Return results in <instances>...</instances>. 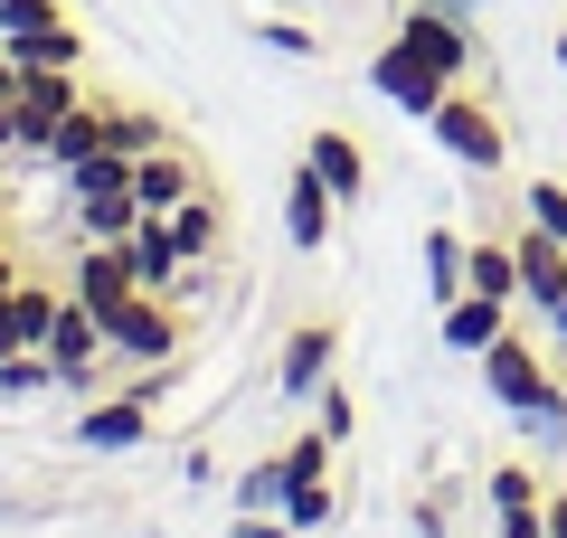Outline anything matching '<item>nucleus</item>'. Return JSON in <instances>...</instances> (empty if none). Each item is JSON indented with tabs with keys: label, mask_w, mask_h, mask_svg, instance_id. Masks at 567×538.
<instances>
[{
	"label": "nucleus",
	"mask_w": 567,
	"mask_h": 538,
	"mask_svg": "<svg viewBox=\"0 0 567 538\" xmlns=\"http://www.w3.org/2000/svg\"><path fill=\"white\" fill-rule=\"evenodd\" d=\"M483 387H492V406L529 416V435H567V387L548 379V359L520 340V321H511V331L483 350Z\"/></svg>",
	"instance_id": "obj_1"
},
{
	"label": "nucleus",
	"mask_w": 567,
	"mask_h": 538,
	"mask_svg": "<svg viewBox=\"0 0 567 538\" xmlns=\"http://www.w3.org/2000/svg\"><path fill=\"white\" fill-rule=\"evenodd\" d=\"M104 359L171 369V359H181V312H171V293H123L114 312H104Z\"/></svg>",
	"instance_id": "obj_2"
},
{
	"label": "nucleus",
	"mask_w": 567,
	"mask_h": 538,
	"mask_svg": "<svg viewBox=\"0 0 567 538\" xmlns=\"http://www.w3.org/2000/svg\"><path fill=\"white\" fill-rule=\"evenodd\" d=\"M425 133L445 142V152L464 161V170H502V161H511V133H502V114H492L483 95H464V85H454V95L435 104V114H425Z\"/></svg>",
	"instance_id": "obj_3"
},
{
	"label": "nucleus",
	"mask_w": 567,
	"mask_h": 538,
	"mask_svg": "<svg viewBox=\"0 0 567 538\" xmlns=\"http://www.w3.org/2000/svg\"><path fill=\"white\" fill-rule=\"evenodd\" d=\"M76 104H85L76 66H20V85H10V114H20V152H39V161H48V133H58Z\"/></svg>",
	"instance_id": "obj_4"
},
{
	"label": "nucleus",
	"mask_w": 567,
	"mask_h": 538,
	"mask_svg": "<svg viewBox=\"0 0 567 538\" xmlns=\"http://www.w3.org/2000/svg\"><path fill=\"white\" fill-rule=\"evenodd\" d=\"M39 350H48V369H58V387H66V397H85V387H95V359H104V312H85V302L66 293Z\"/></svg>",
	"instance_id": "obj_5"
},
{
	"label": "nucleus",
	"mask_w": 567,
	"mask_h": 538,
	"mask_svg": "<svg viewBox=\"0 0 567 538\" xmlns=\"http://www.w3.org/2000/svg\"><path fill=\"white\" fill-rule=\"evenodd\" d=\"M331 359H341V321H293L284 331V359H275V387L284 406H312L331 387Z\"/></svg>",
	"instance_id": "obj_6"
},
{
	"label": "nucleus",
	"mask_w": 567,
	"mask_h": 538,
	"mask_svg": "<svg viewBox=\"0 0 567 538\" xmlns=\"http://www.w3.org/2000/svg\"><path fill=\"white\" fill-rule=\"evenodd\" d=\"M369 95H379V104H398V114H416V123H425V114H435V104L454 95V85L435 76V66H425V58H416V48H406V39H388L379 58H369Z\"/></svg>",
	"instance_id": "obj_7"
},
{
	"label": "nucleus",
	"mask_w": 567,
	"mask_h": 538,
	"mask_svg": "<svg viewBox=\"0 0 567 538\" xmlns=\"http://www.w3.org/2000/svg\"><path fill=\"white\" fill-rule=\"evenodd\" d=\"M76 444H85V454H133V444H152V387H133V397H95L76 416Z\"/></svg>",
	"instance_id": "obj_8"
},
{
	"label": "nucleus",
	"mask_w": 567,
	"mask_h": 538,
	"mask_svg": "<svg viewBox=\"0 0 567 538\" xmlns=\"http://www.w3.org/2000/svg\"><path fill=\"white\" fill-rule=\"evenodd\" d=\"M58 302H66V283H39V275L10 283V293H0V359H10V350H39L48 321H58Z\"/></svg>",
	"instance_id": "obj_9"
},
{
	"label": "nucleus",
	"mask_w": 567,
	"mask_h": 538,
	"mask_svg": "<svg viewBox=\"0 0 567 538\" xmlns=\"http://www.w3.org/2000/svg\"><path fill=\"white\" fill-rule=\"evenodd\" d=\"M189 189H199V161H189L181 142H162V152H142V161H133V199H142V218H171Z\"/></svg>",
	"instance_id": "obj_10"
},
{
	"label": "nucleus",
	"mask_w": 567,
	"mask_h": 538,
	"mask_svg": "<svg viewBox=\"0 0 567 538\" xmlns=\"http://www.w3.org/2000/svg\"><path fill=\"white\" fill-rule=\"evenodd\" d=\"M123 265H133L142 293H181V275H189V256H181V237H171V218H142L133 237H123Z\"/></svg>",
	"instance_id": "obj_11"
},
{
	"label": "nucleus",
	"mask_w": 567,
	"mask_h": 538,
	"mask_svg": "<svg viewBox=\"0 0 567 538\" xmlns=\"http://www.w3.org/2000/svg\"><path fill=\"white\" fill-rule=\"evenodd\" d=\"M66 293H76L85 312H114V302L142 293V283H133V265H123V246H95V237H85L76 265H66Z\"/></svg>",
	"instance_id": "obj_12"
},
{
	"label": "nucleus",
	"mask_w": 567,
	"mask_h": 538,
	"mask_svg": "<svg viewBox=\"0 0 567 538\" xmlns=\"http://www.w3.org/2000/svg\"><path fill=\"white\" fill-rule=\"evenodd\" d=\"M331 179L312 170V161H293V189H284V237L303 246V256H322V237H331Z\"/></svg>",
	"instance_id": "obj_13"
},
{
	"label": "nucleus",
	"mask_w": 567,
	"mask_h": 538,
	"mask_svg": "<svg viewBox=\"0 0 567 538\" xmlns=\"http://www.w3.org/2000/svg\"><path fill=\"white\" fill-rule=\"evenodd\" d=\"M511 321H520V302H492V293H454V302H445V350H473V359H483L492 340L511 331Z\"/></svg>",
	"instance_id": "obj_14"
},
{
	"label": "nucleus",
	"mask_w": 567,
	"mask_h": 538,
	"mask_svg": "<svg viewBox=\"0 0 567 538\" xmlns=\"http://www.w3.org/2000/svg\"><path fill=\"white\" fill-rule=\"evenodd\" d=\"M520 302H539V312L567 302V246L548 227H520Z\"/></svg>",
	"instance_id": "obj_15"
},
{
	"label": "nucleus",
	"mask_w": 567,
	"mask_h": 538,
	"mask_svg": "<svg viewBox=\"0 0 567 538\" xmlns=\"http://www.w3.org/2000/svg\"><path fill=\"white\" fill-rule=\"evenodd\" d=\"M303 161L331 179V199H341V208H360V199H369V152H360L350 133H312V142H303Z\"/></svg>",
	"instance_id": "obj_16"
},
{
	"label": "nucleus",
	"mask_w": 567,
	"mask_h": 538,
	"mask_svg": "<svg viewBox=\"0 0 567 538\" xmlns=\"http://www.w3.org/2000/svg\"><path fill=\"white\" fill-rule=\"evenodd\" d=\"M218 227H227V208H218V189L199 179V189L171 208V237H181V256H189V265H208V256H218Z\"/></svg>",
	"instance_id": "obj_17"
},
{
	"label": "nucleus",
	"mask_w": 567,
	"mask_h": 538,
	"mask_svg": "<svg viewBox=\"0 0 567 538\" xmlns=\"http://www.w3.org/2000/svg\"><path fill=\"white\" fill-rule=\"evenodd\" d=\"M0 58L10 66H85V39H76V20H48L29 39H0Z\"/></svg>",
	"instance_id": "obj_18"
},
{
	"label": "nucleus",
	"mask_w": 567,
	"mask_h": 538,
	"mask_svg": "<svg viewBox=\"0 0 567 538\" xmlns=\"http://www.w3.org/2000/svg\"><path fill=\"white\" fill-rule=\"evenodd\" d=\"M464 293H492V302H520V246L483 237V246H473V265H464Z\"/></svg>",
	"instance_id": "obj_19"
},
{
	"label": "nucleus",
	"mask_w": 567,
	"mask_h": 538,
	"mask_svg": "<svg viewBox=\"0 0 567 538\" xmlns=\"http://www.w3.org/2000/svg\"><path fill=\"white\" fill-rule=\"evenodd\" d=\"M464 265H473V237H454V227H425V283H435V312L464 293Z\"/></svg>",
	"instance_id": "obj_20"
},
{
	"label": "nucleus",
	"mask_w": 567,
	"mask_h": 538,
	"mask_svg": "<svg viewBox=\"0 0 567 538\" xmlns=\"http://www.w3.org/2000/svg\"><path fill=\"white\" fill-rule=\"evenodd\" d=\"M162 142H171V123H162V114H142V104H104V152L142 161V152H162Z\"/></svg>",
	"instance_id": "obj_21"
},
{
	"label": "nucleus",
	"mask_w": 567,
	"mask_h": 538,
	"mask_svg": "<svg viewBox=\"0 0 567 538\" xmlns=\"http://www.w3.org/2000/svg\"><path fill=\"white\" fill-rule=\"evenodd\" d=\"M76 227H85L95 246H123V237L142 227V199H133V189H104V199H76Z\"/></svg>",
	"instance_id": "obj_22"
},
{
	"label": "nucleus",
	"mask_w": 567,
	"mask_h": 538,
	"mask_svg": "<svg viewBox=\"0 0 567 538\" xmlns=\"http://www.w3.org/2000/svg\"><path fill=\"white\" fill-rule=\"evenodd\" d=\"M66 199H104V189H133V161L123 152H85V161H66Z\"/></svg>",
	"instance_id": "obj_23"
},
{
	"label": "nucleus",
	"mask_w": 567,
	"mask_h": 538,
	"mask_svg": "<svg viewBox=\"0 0 567 538\" xmlns=\"http://www.w3.org/2000/svg\"><path fill=\"white\" fill-rule=\"evenodd\" d=\"M85 152H104V104H95V95H85L76 114L48 133V161H58V170H66V161H85Z\"/></svg>",
	"instance_id": "obj_24"
},
{
	"label": "nucleus",
	"mask_w": 567,
	"mask_h": 538,
	"mask_svg": "<svg viewBox=\"0 0 567 538\" xmlns=\"http://www.w3.org/2000/svg\"><path fill=\"white\" fill-rule=\"evenodd\" d=\"M284 492H293L284 454H265V463H246V473H237V510H284Z\"/></svg>",
	"instance_id": "obj_25"
},
{
	"label": "nucleus",
	"mask_w": 567,
	"mask_h": 538,
	"mask_svg": "<svg viewBox=\"0 0 567 538\" xmlns=\"http://www.w3.org/2000/svg\"><path fill=\"white\" fill-rule=\"evenodd\" d=\"M48 387H58L48 350H10V359H0V397H48Z\"/></svg>",
	"instance_id": "obj_26"
},
{
	"label": "nucleus",
	"mask_w": 567,
	"mask_h": 538,
	"mask_svg": "<svg viewBox=\"0 0 567 538\" xmlns=\"http://www.w3.org/2000/svg\"><path fill=\"white\" fill-rule=\"evenodd\" d=\"M331 510H341L331 482H293V492H284V519H293V529H331Z\"/></svg>",
	"instance_id": "obj_27"
},
{
	"label": "nucleus",
	"mask_w": 567,
	"mask_h": 538,
	"mask_svg": "<svg viewBox=\"0 0 567 538\" xmlns=\"http://www.w3.org/2000/svg\"><path fill=\"white\" fill-rule=\"evenodd\" d=\"M284 473H293V482H331V435H322V425H303V435L284 444Z\"/></svg>",
	"instance_id": "obj_28"
},
{
	"label": "nucleus",
	"mask_w": 567,
	"mask_h": 538,
	"mask_svg": "<svg viewBox=\"0 0 567 538\" xmlns=\"http://www.w3.org/2000/svg\"><path fill=\"white\" fill-rule=\"evenodd\" d=\"M520 208H529V227H548V237L567 246V179H529Z\"/></svg>",
	"instance_id": "obj_29"
},
{
	"label": "nucleus",
	"mask_w": 567,
	"mask_h": 538,
	"mask_svg": "<svg viewBox=\"0 0 567 538\" xmlns=\"http://www.w3.org/2000/svg\"><path fill=\"white\" fill-rule=\"evenodd\" d=\"M256 48H275V58H322V39L303 20H256Z\"/></svg>",
	"instance_id": "obj_30"
},
{
	"label": "nucleus",
	"mask_w": 567,
	"mask_h": 538,
	"mask_svg": "<svg viewBox=\"0 0 567 538\" xmlns=\"http://www.w3.org/2000/svg\"><path fill=\"white\" fill-rule=\"evenodd\" d=\"M48 20H66L58 0H0V39H29V29H48Z\"/></svg>",
	"instance_id": "obj_31"
},
{
	"label": "nucleus",
	"mask_w": 567,
	"mask_h": 538,
	"mask_svg": "<svg viewBox=\"0 0 567 538\" xmlns=\"http://www.w3.org/2000/svg\"><path fill=\"white\" fill-rule=\"evenodd\" d=\"M492 538H548V500H520V510H492Z\"/></svg>",
	"instance_id": "obj_32"
},
{
	"label": "nucleus",
	"mask_w": 567,
	"mask_h": 538,
	"mask_svg": "<svg viewBox=\"0 0 567 538\" xmlns=\"http://www.w3.org/2000/svg\"><path fill=\"white\" fill-rule=\"evenodd\" d=\"M520 500H548V492L520 473V463H502V473H492V510H520Z\"/></svg>",
	"instance_id": "obj_33"
},
{
	"label": "nucleus",
	"mask_w": 567,
	"mask_h": 538,
	"mask_svg": "<svg viewBox=\"0 0 567 538\" xmlns=\"http://www.w3.org/2000/svg\"><path fill=\"white\" fill-rule=\"evenodd\" d=\"M312 425H322V435H331V444H341V435H350V397H341V387H322V397H312Z\"/></svg>",
	"instance_id": "obj_34"
},
{
	"label": "nucleus",
	"mask_w": 567,
	"mask_h": 538,
	"mask_svg": "<svg viewBox=\"0 0 567 538\" xmlns=\"http://www.w3.org/2000/svg\"><path fill=\"white\" fill-rule=\"evenodd\" d=\"M548 538H567V492H548Z\"/></svg>",
	"instance_id": "obj_35"
},
{
	"label": "nucleus",
	"mask_w": 567,
	"mask_h": 538,
	"mask_svg": "<svg viewBox=\"0 0 567 538\" xmlns=\"http://www.w3.org/2000/svg\"><path fill=\"white\" fill-rule=\"evenodd\" d=\"M558 76H567V29H558Z\"/></svg>",
	"instance_id": "obj_36"
},
{
	"label": "nucleus",
	"mask_w": 567,
	"mask_h": 538,
	"mask_svg": "<svg viewBox=\"0 0 567 538\" xmlns=\"http://www.w3.org/2000/svg\"><path fill=\"white\" fill-rule=\"evenodd\" d=\"M548 321H558V340H567V302H558V312H548Z\"/></svg>",
	"instance_id": "obj_37"
}]
</instances>
